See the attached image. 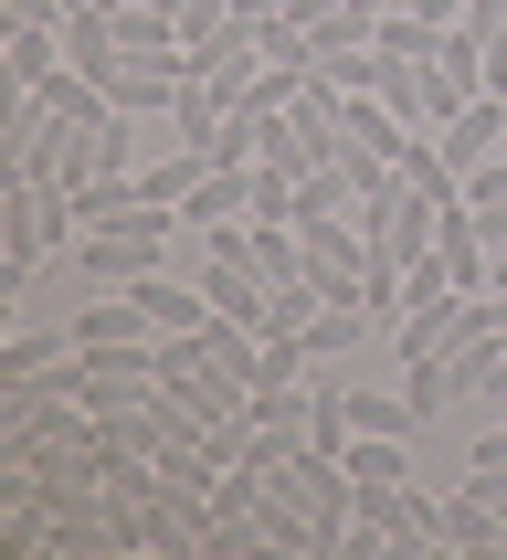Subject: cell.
<instances>
[{
    "label": "cell",
    "mask_w": 507,
    "mask_h": 560,
    "mask_svg": "<svg viewBox=\"0 0 507 560\" xmlns=\"http://www.w3.org/2000/svg\"><path fill=\"white\" fill-rule=\"evenodd\" d=\"M254 222H296V180L285 170H254Z\"/></svg>",
    "instance_id": "17"
},
{
    "label": "cell",
    "mask_w": 507,
    "mask_h": 560,
    "mask_svg": "<svg viewBox=\"0 0 507 560\" xmlns=\"http://www.w3.org/2000/svg\"><path fill=\"white\" fill-rule=\"evenodd\" d=\"M412 423H434L412 392H349V434H391V444H412Z\"/></svg>",
    "instance_id": "10"
},
{
    "label": "cell",
    "mask_w": 507,
    "mask_h": 560,
    "mask_svg": "<svg viewBox=\"0 0 507 560\" xmlns=\"http://www.w3.org/2000/svg\"><path fill=\"white\" fill-rule=\"evenodd\" d=\"M63 349H74V339H63ZM63 349L43 339V328H11V349H0V392H32V381L63 360Z\"/></svg>",
    "instance_id": "14"
},
{
    "label": "cell",
    "mask_w": 507,
    "mask_h": 560,
    "mask_svg": "<svg viewBox=\"0 0 507 560\" xmlns=\"http://www.w3.org/2000/svg\"><path fill=\"white\" fill-rule=\"evenodd\" d=\"M0 22H11V32H54L63 0H0Z\"/></svg>",
    "instance_id": "19"
},
{
    "label": "cell",
    "mask_w": 507,
    "mask_h": 560,
    "mask_svg": "<svg viewBox=\"0 0 507 560\" xmlns=\"http://www.w3.org/2000/svg\"><path fill=\"white\" fill-rule=\"evenodd\" d=\"M63 339L95 349V339H158V328H149V307H138V285H85V307H74Z\"/></svg>",
    "instance_id": "5"
},
{
    "label": "cell",
    "mask_w": 507,
    "mask_h": 560,
    "mask_svg": "<svg viewBox=\"0 0 507 560\" xmlns=\"http://www.w3.org/2000/svg\"><path fill=\"white\" fill-rule=\"evenodd\" d=\"M127 170V117L106 106V117H63V190L85 180H117Z\"/></svg>",
    "instance_id": "2"
},
{
    "label": "cell",
    "mask_w": 507,
    "mask_h": 560,
    "mask_svg": "<svg viewBox=\"0 0 507 560\" xmlns=\"http://www.w3.org/2000/svg\"><path fill=\"white\" fill-rule=\"evenodd\" d=\"M63 11H127V0H63Z\"/></svg>",
    "instance_id": "22"
},
{
    "label": "cell",
    "mask_w": 507,
    "mask_h": 560,
    "mask_svg": "<svg viewBox=\"0 0 507 560\" xmlns=\"http://www.w3.org/2000/svg\"><path fill=\"white\" fill-rule=\"evenodd\" d=\"M180 222L212 244V233H233V222H254V170H201L190 180V201H180Z\"/></svg>",
    "instance_id": "4"
},
{
    "label": "cell",
    "mask_w": 507,
    "mask_h": 560,
    "mask_svg": "<svg viewBox=\"0 0 507 560\" xmlns=\"http://www.w3.org/2000/svg\"><path fill=\"white\" fill-rule=\"evenodd\" d=\"M328 95H370L380 85V43H317V63H307Z\"/></svg>",
    "instance_id": "11"
},
{
    "label": "cell",
    "mask_w": 507,
    "mask_h": 560,
    "mask_svg": "<svg viewBox=\"0 0 507 560\" xmlns=\"http://www.w3.org/2000/svg\"><path fill=\"white\" fill-rule=\"evenodd\" d=\"M465 498H486V508H507V434H486L465 455Z\"/></svg>",
    "instance_id": "16"
},
{
    "label": "cell",
    "mask_w": 507,
    "mask_h": 560,
    "mask_svg": "<svg viewBox=\"0 0 507 560\" xmlns=\"http://www.w3.org/2000/svg\"><path fill=\"white\" fill-rule=\"evenodd\" d=\"M169 276V233H85V285H138Z\"/></svg>",
    "instance_id": "3"
},
{
    "label": "cell",
    "mask_w": 507,
    "mask_h": 560,
    "mask_svg": "<svg viewBox=\"0 0 507 560\" xmlns=\"http://www.w3.org/2000/svg\"><path fill=\"white\" fill-rule=\"evenodd\" d=\"M264 487H275L264 466H222V476H212V498H201V508H212V518H254V508H264Z\"/></svg>",
    "instance_id": "15"
},
{
    "label": "cell",
    "mask_w": 507,
    "mask_h": 560,
    "mask_svg": "<svg viewBox=\"0 0 507 560\" xmlns=\"http://www.w3.org/2000/svg\"><path fill=\"white\" fill-rule=\"evenodd\" d=\"M465 212H507V149L486 170H465Z\"/></svg>",
    "instance_id": "18"
},
{
    "label": "cell",
    "mask_w": 507,
    "mask_h": 560,
    "mask_svg": "<svg viewBox=\"0 0 507 560\" xmlns=\"http://www.w3.org/2000/svg\"><path fill=\"white\" fill-rule=\"evenodd\" d=\"M434 149H444V170H455V180H465V170H486V159L507 149V95H465V106L434 127Z\"/></svg>",
    "instance_id": "1"
},
{
    "label": "cell",
    "mask_w": 507,
    "mask_h": 560,
    "mask_svg": "<svg viewBox=\"0 0 507 560\" xmlns=\"http://www.w3.org/2000/svg\"><path fill=\"white\" fill-rule=\"evenodd\" d=\"M486 95H507V32L486 43Z\"/></svg>",
    "instance_id": "20"
},
{
    "label": "cell",
    "mask_w": 507,
    "mask_h": 560,
    "mask_svg": "<svg viewBox=\"0 0 507 560\" xmlns=\"http://www.w3.org/2000/svg\"><path fill=\"white\" fill-rule=\"evenodd\" d=\"M359 317H370V307H349V296H328V307H317L307 328H296V339H307V360H317V371H339L349 349H359Z\"/></svg>",
    "instance_id": "12"
},
{
    "label": "cell",
    "mask_w": 507,
    "mask_h": 560,
    "mask_svg": "<svg viewBox=\"0 0 507 560\" xmlns=\"http://www.w3.org/2000/svg\"><path fill=\"white\" fill-rule=\"evenodd\" d=\"M0 74H11V85L63 74V22H54V32H11V43H0Z\"/></svg>",
    "instance_id": "13"
},
{
    "label": "cell",
    "mask_w": 507,
    "mask_h": 560,
    "mask_svg": "<svg viewBox=\"0 0 507 560\" xmlns=\"http://www.w3.org/2000/svg\"><path fill=\"white\" fill-rule=\"evenodd\" d=\"M412 11H423V22H465V0H412Z\"/></svg>",
    "instance_id": "21"
},
{
    "label": "cell",
    "mask_w": 507,
    "mask_h": 560,
    "mask_svg": "<svg viewBox=\"0 0 507 560\" xmlns=\"http://www.w3.org/2000/svg\"><path fill=\"white\" fill-rule=\"evenodd\" d=\"M106 95H117V117H169V95H180V63H138V54H127Z\"/></svg>",
    "instance_id": "9"
},
{
    "label": "cell",
    "mask_w": 507,
    "mask_h": 560,
    "mask_svg": "<svg viewBox=\"0 0 507 560\" xmlns=\"http://www.w3.org/2000/svg\"><path fill=\"white\" fill-rule=\"evenodd\" d=\"M138 307H149V328H212V285H180V276H138Z\"/></svg>",
    "instance_id": "8"
},
{
    "label": "cell",
    "mask_w": 507,
    "mask_h": 560,
    "mask_svg": "<svg viewBox=\"0 0 507 560\" xmlns=\"http://www.w3.org/2000/svg\"><path fill=\"white\" fill-rule=\"evenodd\" d=\"M63 63H85L95 85H117V63H127L117 11H63Z\"/></svg>",
    "instance_id": "6"
},
{
    "label": "cell",
    "mask_w": 507,
    "mask_h": 560,
    "mask_svg": "<svg viewBox=\"0 0 507 560\" xmlns=\"http://www.w3.org/2000/svg\"><path fill=\"white\" fill-rule=\"evenodd\" d=\"M222 117H233V95H222L212 74H180V95H169V138H190V149L212 159V138H222Z\"/></svg>",
    "instance_id": "7"
}]
</instances>
